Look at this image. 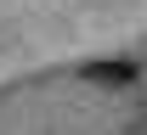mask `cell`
Returning a JSON list of instances; mask_svg holds the SVG:
<instances>
[{
    "label": "cell",
    "instance_id": "cell-1",
    "mask_svg": "<svg viewBox=\"0 0 147 135\" xmlns=\"http://www.w3.org/2000/svg\"><path fill=\"white\" fill-rule=\"evenodd\" d=\"M79 79L85 84H136V62H85Z\"/></svg>",
    "mask_w": 147,
    "mask_h": 135
}]
</instances>
